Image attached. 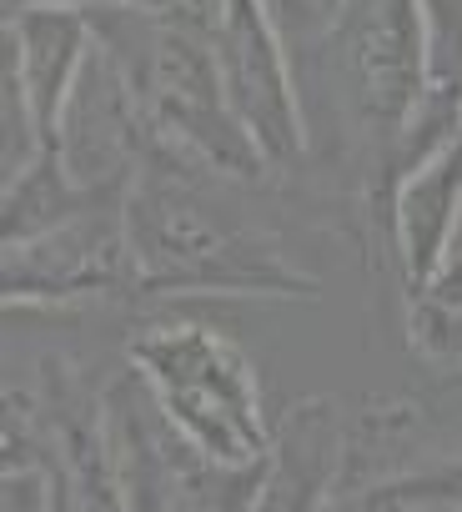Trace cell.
I'll list each match as a JSON object with an SVG mask.
<instances>
[{"mask_svg":"<svg viewBox=\"0 0 462 512\" xmlns=\"http://www.w3.org/2000/svg\"><path fill=\"white\" fill-rule=\"evenodd\" d=\"M267 6V16H272V26L282 31V41H287V51H292V61H297V76H302V66L317 56V46L332 36V26L342 21V6L347 0H262Z\"/></svg>","mask_w":462,"mask_h":512,"instance_id":"9a60e30c","label":"cell"},{"mask_svg":"<svg viewBox=\"0 0 462 512\" xmlns=\"http://www.w3.org/2000/svg\"><path fill=\"white\" fill-rule=\"evenodd\" d=\"M307 131L327 126L332 161L347 171L357 221L387 236L392 156L407 116L432 81L422 0H347L342 21L302 66Z\"/></svg>","mask_w":462,"mask_h":512,"instance_id":"7a4b0ae2","label":"cell"},{"mask_svg":"<svg viewBox=\"0 0 462 512\" xmlns=\"http://www.w3.org/2000/svg\"><path fill=\"white\" fill-rule=\"evenodd\" d=\"M457 236H462V136L392 186L387 251H392L402 297L417 292L447 262Z\"/></svg>","mask_w":462,"mask_h":512,"instance_id":"9c48e42d","label":"cell"},{"mask_svg":"<svg viewBox=\"0 0 462 512\" xmlns=\"http://www.w3.org/2000/svg\"><path fill=\"white\" fill-rule=\"evenodd\" d=\"M91 46H96V31H91L86 11L31 6V11L6 16V66L16 71L46 141H51V131L61 121V106H66Z\"/></svg>","mask_w":462,"mask_h":512,"instance_id":"8fae6325","label":"cell"},{"mask_svg":"<svg viewBox=\"0 0 462 512\" xmlns=\"http://www.w3.org/2000/svg\"><path fill=\"white\" fill-rule=\"evenodd\" d=\"M247 181L221 176L161 141L126 191V231L141 297H272L307 302L322 277L287 251L282 231L257 221L231 191ZM262 186V181H257Z\"/></svg>","mask_w":462,"mask_h":512,"instance_id":"6da1fadb","label":"cell"},{"mask_svg":"<svg viewBox=\"0 0 462 512\" xmlns=\"http://www.w3.org/2000/svg\"><path fill=\"white\" fill-rule=\"evenodd\" d=\"M402 302H407L412 357L427 367H442V372H462V251H452Z\"/></svg>","mask_w":462,"mask_h":512,"instance_id":"7c38bea8","label":"cell"},{"mask_svg":"<svg viewBox=\"0 0 462 512\" xmlns=\"http://www.w3.org/2000/svg\"><path fill=\"white\" fill-rule=\"evenodd\" d=\"M126 367L146 382L161 417L221 467H257L272 457L277 417L252 357L211 322H156L126 342Z\"/></svg>","mask_w":462,"mask_h":512,"instance_id":"277c9868","label":"cell"},{"mask_svg":"<svg viewBox=\"0 0 462 512\" xmlns=\"http://www.w3.org/2000/svg\"><path fill=\"white\" fill-rule=\"evenodd\" d=\"M151 116L121 71V61L96 41L66 106L51 131V151L61 171L86 191V196H126L151 156Z\"/></svg>","mask_w":462,"mask_h":512,"instance_id":"ba28073f","label":"cell"},{"mask_svg":"<svg viewBox=\"0 0 462 512\" xmlns=\"http://www.w3.org/2000/svg\"><path fill=\"white\" fill-rule=\"evenodd\" d=\"M31 6H66V11H101V6H176V0H6L11 11H31Z\"/></svg>","mask_w":462,"mask_h":512,"instance_id":"e0dca14e","label":"cell"},{"mask_svg":"<svg viewBox=\"0 0 462 512\" xmlns=\"http://www.w3.org/2000/svg\"><path fill=\"white\" fill-rule=\"evenodd\" d=\"M86 16L96 41L131 76L161 146L237 181L272 176L267 156L226 96L206 11L176 0V6H101Z\"/></svg>","mask_w":462,"mask_h":512,"instance_id":"3957f363","label":"cell"},{"mask_svg":"<svg viewBox=\"0 0 462 512\" xmlns=\"http://www.w3.org/2000/svg\"><path fill=\"white\" fill-rule=\"evenodd\" d=\"M211 36H216L226 96L237 106L242 126L252 131L257 151L267 156L272 176L302 171L312 156L302 81H297V61H292L282 31L272 26L267 6L262 0H216Z\"/></svg>","mask_w":462,"mask_h":512,"instance_id":"52a82bcc","label":"cell"},{"mask_svg":"<svg viewBox=\"0 0 462 512\" xmlns=\"http://www.w3.org/2000/svg\"><path fill=\"white\" fill-rule=\"evenodd\" d=\"M186 6H196V11H206V16H211V6H216V0H186Z\"/></svg>","mask_w":462,"mask_h":512,"instance_id":"ac0fdd59","label":"cell"},{"mask_svg":"<svg viewBox=\"0 0 462 512\" xmlns=\"http://www.w3.org/2000/svg\"><path fill=\"white\" fill-rule=\"evenodd\" d=\"M352 512H462V457H442L387 477L347 502Z\"/></svg>","mask_w":462,"mask_h":512,"instance_id":"5bb4252c","label":"cell"},{"mask_svg":"<svg viewBox=\"0 0 462 512\" xmlns=\"http://www.w3.org/2000/svg\"><path fill=\"white\" fill-rule=\"evenodd\" d=\"M106 447L126 497V512H247L267 462L221 467L196 442H186L146 392V382L121 367L101 397Z\"/></svg>","mask_w":462,"mask_h":512,"instance_id":"5b68a950","label":"cell"},{"mask_svg":"<svg viewBox=\"0 0 462 512\" xmlns=\"http://www.w3.org/2000/svg\"><path fill=\"white\" fill-rule=\"evenodd\" d=\"M432 407L417 397H357L342 417V472H337V502H352L357 492L402 477L412 467L442 462L432 452Z\"/></svg>","mask_w":462,"mask_h":512,"instance_id":"30bf717a","label":"cell"},{"mask_svg":"<svg viewBox=\"0 0 462 512\" xmlns=\"http://www.w3.org/2000/svg\"><path fill=\"white\" fill-rule=\"evenodd\" d=\"M86 196L56 161V151H46L36 166H26L16 181H6V196H0V241H26V236H41L51 231L56 221H66L71 211H81Z\"/></svg>","mask_w":462,"mask_h":512,"instance_id":"4fadbf2b","label":"cell"},{"mask_svg":"<svg viewBox=\"0 0 462 512\" xmlns=\"http://www.w3.org/2000/svg\"><path fill=\"white\" fill-rule=\"evenodd\" d=\"M0 282H6V307L26 312L146 302L126 231V196H96L51 231L11 241L0 251Z\"/></svg>","mask_w":462,"mask_h":512,"instance_id":"8992f818","label":"cell"},{"mask_svg":"<svg viewBox=\"0 0 462 512\" xmlns=\"http://www.w3.org/2000/svg\"><path fill=\"white\" fill-rule=\"evenodd\" d=\"M422 11H427L432 81L462 86V0H422Z\"/></svg>","mask_w":462,"mask_h":512,"instance_id":"2e32d148","label":"cell"}]
</instances>
